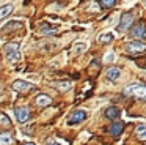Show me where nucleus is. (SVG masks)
<instances>
[{
	"mask_svg": "<svg viewBox=\"0 0 146 145\" xmlns=\"http://www.w3.org/2000/svg\"><path fill=\"white\" fill-rule=\"evenodd\" d=\"M74 54H80V52H83V50L86 49V44L85 43H76L74 44Z\"/></svg>",
	"mask_w": 146,
	"mask_h": 145,
	"instance_id": "4be33fe9",
	"label": "nucleus"
},
{
	"mask_svg": "<svg viewBox=\"0 0 146 145\" xmlns=\"http://www.w3.org/2000/svg\"><path fill=\"white\" fill-rule=\"evenodd\" d=\"M36 104H38L39 107H47V106L52 104V98L49 96V95H46V93H41V95L36 96Z\"/></svg>",
	"mask_w": 146,
	"mask_h": 145,
	"instance_id": "f8f14e48",
	"label": "nucleus"
},
{
	"mask_svg": "<svg viewBox=\"0 0 146 145\" xmlns=\"http://www.w3.org/2000/svg\"><path fill=\"white\" fill-rule=\"evenodd\" d=\"M14 113H16V118L19 123H25L27 120L30 118V109L29 107H16V109H14Z\"/></svg>",
	"mask_w": 146,
	"mask_h": 145,
	"instance_id": "1a4fd4ad",
	"label": "nucleus"
},
{
	"mask_svg": "<svg viewBox=\"0 0 146 145\" xmlns=\"http://www.w3.org/2000/svg\"><path fill=\"white\" fill-rule=\"evenodd\" d=\"M99 5L102 6L104 9H110L116 5V0H99Z\"/></svg>",
	"mask_w": 146,
	"mask_h": 145,
	"instance_id": "412c9836",
	"label": "nucleus"
},
{
	"mask_svg": "<svg viewBox=\"0 0 146 145\" xmlns=\"http://www.w3.org/2000/svg\"><path fill=\"white\" fill-rule=\"evenodd\" d=\"M50 145H60V144H57V142H54V144H50Z\"/></svg>",
	"mask_w": 146,
	"mask_h": 145,
	"instance_id": "b1692460",
	"label": "nucleus"
},
{
	"mask_svg": "<svg viewBox=\"0 0 146 145\" xmlns=\"http://www.w3.org/2000/svg\"><path fill=\"white\" fill-rule=\"evenodd\" d=\"M143 79H145V81H146V72H145V74H143Z\"/></svg>",
	"mask_w": 146,
	"mask_h": 145,
	"instance_id": "5701e85b",
	"label": "nucleus"
},
{
	"mask_svg": "<svg viewBox=\"0 0 146 145\" xmlns=\"http://www.w3.org/2000/svg\"><path fill=\"white\" fill-rule=\"evenodd\" d=\"M133 24V14L132 13H123L119 19V24H118V32L123 33V32H127Z\"/></svg>",
	"mask_w": 146,
	"mask_h": 145,
	"instance_id": "7ed1b4c3",
	"label": "nucleus"
},
{
	"mask_svg": "<svg viewBox=\"0 0 146 145\" xmlns=\"http://www.w3.org/2000/svg\"><path fill=\"white\" fill-rule=\"evenodd\" d=\"M13 8L14 6L11 5V3H7V5H3L2 8H0V19L7 17V16H10L11 13H13Z\"/></svg>",
	"mask_w": 146,
	"mask_h": 145,
	"instance_id": "2eb2a0df",
	"label": "nucleus"
},
{
	"mask_svg": "<svg viewBox=\"0 0 146 145\" xmlns=\"http://www.w3.org/2000/svg\"><path fill=\"white\" fill-rule=\"evenodd\" d=\"M27 145H35V144H27Z\"/></svg>",
	"mask_w": 146,
	"mask_h": 145,
	"instance_id": "393cba45",
	"label": "nucleus"
},
{
	"mask_svg": "<svg viewBox=\"0 0 146 145\" xmlns=\"http://www.w3.org/2000/svg\"><path fill=\"white\" fill-rule=\"evenodd\" d=\"M113 33H110V32H107V33H102L101 36H99V43L102 44H107V43H111L113 41Z\"/></svg>",
	"mask_w": 146,
	"mask_h": 145,
	"instance_id": "a211bd4d",
	"label": "nucleus"
},
{
	"mask_svg": "<svg viewBox=\"0 0 146 145\" xmlns=\"http://www.w3.org/2000/svg\"><path fill=\"white\" fill-rule=\"evenodd\" d=\"M58 25H52L49 24V22H42L41 25H39V33L44 35V36H49V35H57L58 33Z\"/></svg>",
	"mask_w": 146,
	"mask_h": 145,
	"instance_id": "6e6552de",
	"label": "nucleus"
},
{
	"mask_svg": "<svg viewBox=\"0 0 146 145\" xmlns=\"http://www.w3.org/2000/svg\"><path fill=\"white\" fill-rule=\"evenodd\" d=\"M145 5H146V0H145Z\"/></svg>",
	"mask_w": 146,
	"mask_h": 145,
	"instance_id": "a878e982",
	"label": "nucleus"
},
{
	"mask_svg": "<svg viewBox=\"0 0 146 145\" xmlns=\"http://www.w3.org/2000/svg\"><path fill=\"white\" fill-rule=\"evenodd\" d=\"M86 117H88V113H86L85 110L77 109V110H74V112L69 115V120H68V123H69V125H79V123L85 122Z\"/></svg>",
	"mask_w": 146,
	"mask_h": 145,
	"instance_id": "39448f33",
	"label": "nucleus"
},
{
	"mask_svg": "<svg viewBox=\"0 0 146 145\" xmlns=\"http://www.w3.org/2000/svg\"><path fill=\"white\" fill-rule=\"evenodd\" d=\"M11 87H13V90L19 91V93H27V91L33 90V88H35V85L30 84V82H27V81H21V79H17V81L13 82V85H11Z\"/></svg>",
	"mask_w": 146,
	"mask_h": 145,
	"instance_id": "423d86ee",
	"label": "nucleus"
},
{
	"mask_svg": "<svg viewBox=\"0 0 146 145\" xmlns=\"http://www.w3.org/2000/svg\"><path fill=\"white\" fill-rule=\"evenodd\" d=\"M0 126H2V128H11L10 117H8L7 113H3V112H0Z\"/></svg>",
	"mask_w": 146,
	"mask_h": 145,
	"instance_id": "f3484780",
	"label": "nucleus"
},
{
	"mask_svg": "<svg viewBox=\"0 0 146 145\" xmlns=\"http://www.w3.org/2000/svg\"><path fill=\"white\" fill-rule=\"evenodd\" d=\"M5 52H7V55L11 58V62H17V60L21 58L19 44L14 43V41H11V43H8L7 46H5Z\"/></svg>",
	"mask_w": 146,
	"mask_h": 145,
	"instance_id": "20e7f679",
	"label": "nucleus"
},
{
	"mask_svg": "<svg viewBox=\"0 0 146 145\" xmlns=\"http://www.w3.org/2000/svg\"><path fill=\"white\" fill-rule=\"evenodd\" d=\"M126 50L129 55H141V54L146 52V43L145 41H140V40H133V41H129L126 44Z\"/></svg>",
	"mask_w": 146,
	"mask_h": 145,
	"instance_id": "f03ea898",
	"label": "nucleus"
},
{
	"mask_svg": "<svg viewBox=\"0 0 146 145\" xmlns=\"http://www.w3.org/2000/svg\"><path fill=\"white\" fill-rule=\"evenodd\" d=\"M123 131H124V123L123 122H113L110 125V128H108V132H110V134H113V136L123 134Z\"/></svg>",
	"mask_w": 146,
	"mask_h": 145,
	"instance_id": "9b49d317",
	"label": "nucleus"
},
{
	"mask_svg": "<svg viewBox=\"0 0 146 145\" xmlns=\"http://www.w3.org/2000/svg\"><path fill=\"white\" fill-rule=\"evenodd\" d=\"M119 115H121V110H119V107H116V106H111L105 110V117H107L108 120H116Z\"/></svg>",
	"mask_w": 146,
	"mask_h": 145,
	"instance_id": "ddd939ff",
	"label": "nucleus"
},
{
	"mask_svg": "<svg viewBox=\"0 0 146 145\" xmlns=\"http://www.w3.org/2000/svg\"><path fill=\"white\" fill-rule=\"evenodd\" d=\"M130 35H132L135 40H145L146 38V25L143 24V22H138V24H135L132 27V30H130Z\"/></svg>",
	"mask_w": 146,
	"mask_h": 145,
	"instance_id": "0eeeda50",
	"label": "nucleus"
},
{
	"mask_svg": "<svg viewBox=\"0 0 146 145\" xmlns=\"http://www.w3.org/2000/svg\"><path fill=\"white\" fill-rule=\"evenodd\" d=\"M54 87L58 88L60 91H66V90H69V88H71V82H68V81L66 82H55Z\"/></svg>",
	"mask_w": 146,
	"mask_h": 145,
	"instance_id": "aec40b11",
	"label": "nucleus"
},
{
	"mask_svg": "<svg viewBox=\"0 0 146 145\" xmlns=\"http://www.w3.org/2000/svg\"><path fill=\"white\" fill-rule=\"evenodd\" d=\"M14 144V139L10 132H0V145H11Z\"/></svg>",
	"mask_w": 146,
	"mask_h": 145,
	"instance_id": "4468645a",
	"label": "nucleus"
},
{
	"mask_svg": "<svg viewBox=\"0 0 146 145\" xmlns=\"http://www.w3.org/2000/svg\"><path fill=\"white\" fill-rule=\"evenodd\" d=\"M124 93L133 98H140V99H146V85L145 84H130L124 88Z\"/></svg>",
	"mask_w": 146,
	"mask_h": 145,
	"instance_id": "f257e3e1",
	"label": "nucleus"
},
{
	"mask_svg": "<svg viewBox=\"0 0 146 145\" xmlns=\"http://www.w3.org/2000/svg\"><path fill=\"white\" fill-rule=\"evenodd\" d=\"M137 137L141 139V140H146V125H140L137 126Z\"/></svg>",
	"mask_w": 146,
	"mask_h": 145,
	"instance_id": "6ab92c4d",
	"label": "nucleus"
},
{
	"mask_svg": "<svg viewBox=\"0 0 146 145\" xmlns=\"http://www.w3.org/2000/svg\"><path fill=\"white\" fill-rule=\"evenodd\" d=\"M16 28L24 32V24H22V22H19V21H11V22H8V24L2 28V32H3V33H7V32H10V33H16Z\"/></svg>",
	"mask_w": 146,
	"mask_h": 145,
	"instance_id": "9d476101",
	"label": "nucleus"
},
{
	"mask_svg": "<svg viewBox=\"0 0 146 145\" xmlns=\"http://www.w3.org/2000/svg\"><path fill=\"white\" fill-rule=\"evenodd\" d=\"M119 76H121L119 68H110L107 71V77L110 79V81H116V79H119Z\"/></svg>",
	"mask_w": 146,
	"mask_h": 145,
	"instance_id": "dca6fc26",
	"label": "nucleus"
}]
</instances>
